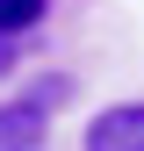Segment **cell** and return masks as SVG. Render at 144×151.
Listing matches in <instances>:
<instances>
[{"label": "cell", "mask_w": 144, "mask_h": 151, "mask_svg": "<svg viewBox=\"0 0 144 151\" xmlns=\"http://www.w3.org/2000/svg\"><path fill=\"white\" fill-rule=\"evenodd\" d=\"M86 151H144V101H115L86 122Z\"/></svg>", "instance_id": "6da1fadb"}, {"label": "cell", "mask_w": 144, "mask_h": 151, "mask_svg": "<svg viewBox=\"0 0 144 151\" xmlns=\"http://www.w3.org/2000/svg\"><path fill=\"white\" fill-rule=\"evenodd\" d=\"M43 144V101H7L0 108V151H36Z\"/></svg>", "instance_id": "7a4b0ae2"}, {"label": "cell", "mask_w": 144, "mask_h": 151, "mask_svg": "<svg viewBox=\"0 0 144 151\" xmlns=\"http://www.w3.org/2000/svg\"><path fill=\"white\" fill-rule=\"evenodd\" d=\"M36 22H43V0H0V29H7V36H22Z\"/></svg>", "instance_id": "3957f363"}, {"label": "cell", "mask_w": 144, "mask_h": 151, "mask_svg": "<svg viewBox=\"0 0 144 151\" xmlns=\"http://www.w3.org/2000/svg\"><path fill=\"white\" fill-rule=\"evenodd\" d=\"M14 65H22V50H14V36H7V29H0V79H7V72H14Z\"/></svg>", "instance_id": "277c9868"}]
</instances>
